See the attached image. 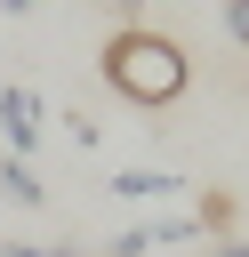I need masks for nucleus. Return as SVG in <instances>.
Segmentation results:
<instances>
[{"mask_svg": "<svg viewBox=\"0 0 249 257\" xmlns=\"http://www.w3.org/2000/svg\"><path fill=\"white\" fill-rule=\"evenodd\" d=\"M209 257H249V241H217V249H209Z\"/></svg>", "mask_w": 249, "mask_h": 257, "instance_id": "obj_8", "label": "nucleus"}, {"mask_svg": "<svg viewBox=\"0 0 249 257\" xmlns=\"http://www.w3.org/2000/svg\"><path fill=\"white\" fill-rule=\"evenodd\" d=\"M193 217H201V233H225V225H233V193H201Z\"/></svg>", "mask_w": 249, "mask_h": 257, "instance_id": "obj_5", "label": "nucleus"}, {"mask_svg": "<svg viewBox=\"0 0 249 257\" xmlns=\"http://www.w3.org/2000/svg\"><path fill=\"white\" fill-rule=\"evenodd\" d=\"M0 257H40V249L32 241H0Z\"/></svg>", "mask_w": 249, "mask_h": 257, "instance_id": "obj_7", "label": "nucleus"}, {"mask_svg": "<svg viewBox=\"0 0 249 257\" xmlns=\"http://www.w3.org/2000/svg\"><path fill=\"white\" fill-rule=\"evenodd\" d=\"M112 193L145 209V201H185L193 185H185V177H169V169H112Z\"/></svg>", "mask_w": 249, "mask_h": 257, "instance_id": "obj_3", "label": "nucleus"}, {"mask_svg": "<svg viewBox=\"0 0 249 257\" xmlns=\"http://www.w3.org/2000/svg\"><path fill=\"white\" fill-rule=\"evenodd\" d=\"M225 32H233V40L249 48V0H225Z\"/></svg>", "mask_w": 249, "mask_h": 257, "instance_id": "obj_6", "label": "nucleus"}, {"mask_svg": "<svg viewBox=\"0 0 249 257\" xmlns=\"http://www.w3.org/2000/svg\"><path fill=\"white\" fill-rule=\"evenodd\" d=\"M0 201H16V209H48V193H40L32 161H8V153H0Z\"/></svg>", "mask_w": 249, "mask_h": 257, "instance_id": "obj_4", "label": "nucleus"}, {"mask_svg": "<svg viewBox=\"0 0 249 257\" xmlns=\"http://www.w3.org/2000/svg\"><path fill=\"white\" fill-rule=\"evenodd\" d=\"M0 16H32V0H0Z\"/></svg>", "mask_w": 249, "mask_h": 257, "instance_id": "obj_9", "label": "nucleus"}, {"mask_svg": "<svg viewBox=\"0 0 249 257\" xmlns=\"http://www.w3.org/2000/svg\"><path fill=\"white\" fill-rule=\"evenodd\" d=\"M112 8H120V16H137V8H145V0H112Z\"/></svg>", "mask_w": 249, "mask_h": 257, "instance_id": "obj_10", "label": "nucleus"}, {"mask_svg": "<svg viewBox=\"0 0 249 257\" xmlns=\"http://www.w3.org/2000/svg\"><path fill=\"white\" fill-rule=\"evenodd\" d=\"M40 257H88V249H40Z\"/></svg>", "mask_w": 249, "mask_h": 257, "instance_id": "obj_11", "label": "nucleus"}, {"mask_svg": "<svg viewBox=\"0 0 249 257\" xmlns=\"http://www.w3.org/2000/svg\"><path fill=\"white\" fill-rule=\"evenodd\" d=\"M96 64H104V88L120 104H137V112H161V104H177L193 88V56L169 32H153V24H120Z\"/></svg>", "mask_w": 249, "mask_h": 257, "instance_id": "obj_1", "label": "nucleus"}, {"mask_svg": "<svg viewBox=\"0 0 249 257\" xmlns=\"http://www.w3.org/2000/svg\"><path fill=\"white\" fill-rule=\"evenodd\" d=\"M40 137H48V128H40V96L8 80V88H0V145H8V161H32Z\"/></svg>", "mask_w": 249, "mask_h": 257, "instance_id": "obj_2", "label": "nucleus"}]
</instances>
